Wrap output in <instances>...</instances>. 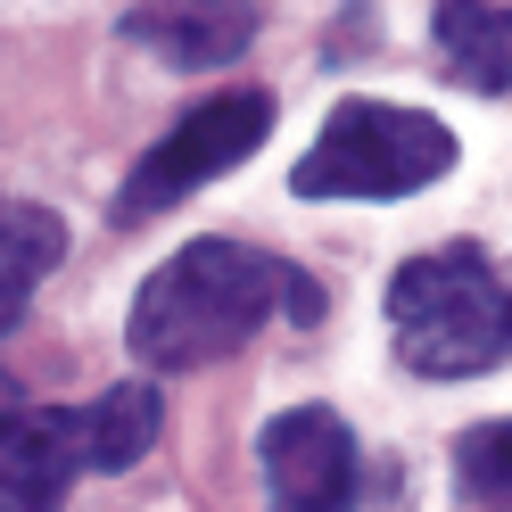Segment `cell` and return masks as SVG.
<instances>
[{
    "instance_id": "6da1fadb",
    "label": "cell",
    "mask_w": 512,
    "mask_h": 512,
    "mask_svg": "<svg viewBox=\"0 0 512 512\" xmlns=\"http://www.w3.org/2000/svg\"><path fill=\"white\" fill-rule=\"evenodd\" d=\"M273 314L323 323V290H314L298 265L265 256V248L190 240L182 256H166V265L141 281L124 347H133L149 372H199V364H223L232 347H248Z\"/></svg>"
},
{
    "instance_id": "7a4b0ae2",
    "label": "cell",
    "mask_w": 512,
    "mask_h": 512,
    "mask_svg": "<svg viewBox=\"0 0 512 512\" xmlns=\"http://www.w3.org/2000/svg\"><path fill=\"white\" fill-rule=\"evenodd\" d=\"M389 331H397V364L422 380H479L504 364V273L479 240H446L430 256L397 265L389 281Z\"/></svg>"
},
{
    "instance_id": "3957f363",
    "label": "cell",
    "mask_w": 512,
    "mask_h": 512,
    "mask_svg": "<svg viewBox=\"0 0 512 512\" xmlns=\"http://www.w3.org/2000/svg\"><path fill=\"white\" fill-rule=\"evenodd\" d=\"M438 174H455V133L397 100H339L314 149L298 157V199H413Z\"/></svg>"
},
{
    "instance_id": "277c9868",
    "label": "cell",
    "mask_w": 512,
    "mask_h": 512,
    "mask_svg": "<svg viewBox=\"0 0 512 512\" xmlns=\"http://www.w3.org/2000/svg\"><path fill=\"white\" fill-rule=\"evenodd\" d=\"M265 133H273V91H215V100H199L190 116H174V133L157 141L133 174H124L116 223H149V215L182 207L190 190H207L215 174L248 166V157L265 149Z\"/></svg>"
},
{
    "instance_id": "5b68a950",
    "label": "cell",
    "mask_w": 512,
    "mask_h": 512,
    "mask_svg": "<svg viewBox=\"0 0 512 512\" xmlns=\"http://www.w3.org/2000/svg\"><path fill=\"white\" fill-rule=\"evenodd\" d=\"M256 455H265V488H273V504H290V512H339V504L364 496L356 430H347L331 405L273 413L265 438H256Z\"/></svg>"
},
{
    "instance_id": "8992f818",
    "label": "cell",
    "mask_w": 512,
    "mask_h": 512,
    "mask_svg": "<svg viewBox=\"0 0 512 512\" xmlns=\"http://www.w3.org/2000/svg\"><path fill=\"white\" fill-rule=\"evenodd\" d=\"M83 479V413L75 405H9L0 413V512H50Z\"/></svg>"
},
{
    "instance_id": "52a82bcc",
    "label": "cell",
    "mask_w": 512,
    "mask_h": 512,
    "mask_svg": "<svg viewBox=\"0 0 512 512\" xmlns=\"http://www.w3.org/2000/svg\"><path fill=\"white\" fill-rule=\"evenodd\" d=\"M124 42L166 58L174 75L232 67V58L256 42V0H141V9L124 17Z\"/></svg>"
},
{
    "instance_id": "ba28073f",
    "label": "cell",
    "mask_w": 512,
    "mask_h": 512,
    "mask_svg": "<svg viewBox=\"0 0 512 512\" xmlns=\"http://www.w3.org/2000/svg\"><path fill=\"white\" fill-rule=\"evenodd\" d=\"M58 256H67V223L50 207H34V199H9L0 190V339L25 323V306H34V290L50 281Z\"/></svg>"
},
{
    "instance_id": "9c48e42d",
    "label": "cell",
    "mask_w": 512,
    "mask_h": 512,
    "mask_svg": "<svg viewBox=\"0 0 512 512\" xmlns=\"http://www.w3.org/2000/svg\"><path fill=\"white\" fill-rule=\"evenodd\" d=\"M83 413V471H133L149 446H157V422H166V397H157V380H116L108 397L75 405Z\"/></svg>"
},
{
    "instance_id": "30bf717a",
    "label": "cell",
    "mask_w": 512,
    "mask_h": 512,
    "mask_svg": "<svg viewBox=\"0 0 512 512\" xmlns=\"http://www.w3.org/2000/svg\"><path fill=\"white\" fill-rule=\"evenodd\" d=\"M438 50H446V67H455V83L504 100V83H512V25H504V0H438Z\"/></svg>"
},
{
    "instance_id": "8fae6325",
    "label": "cell",
    "mask_w": 512,
    "mask_h": 512,
    "mask_svg": "<svg viewBox=\"0 0 512 512\" xmlns=\"http://www.w3.org/2000/svg\"><path fill=\"white\" fill-rule=\"evenodd\" d=\"M455 488H463V504H504V496H512V430H504V422L463 430V446H455Z\"/></svg>"
}]
</instances>
